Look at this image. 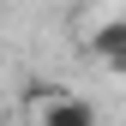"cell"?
Masks as SVG:
<instances>
[{"mask_svg":"<svg viewBox=\"0 0 126 126\" xmlns=\"http://www.w3.org/2000/svg\"><path fill=\"white\" fill-rule=\"evenodd\" d=\"M24 120L30 126H96V108L66 84H30L24 90Z\"/></svg>","mask_w":126,"mask_h":126,"instance_id":"6da1fadb","label":"cell"},{"mask_svg":"<svg viewBox=\"0 0 126 126\" xmlns=\"http://www.w3.org/2000/svg\"><path fill=\"white\" fill-rule=\"evenodd\" d=\"M90 54H96L102 66H114V72H126V24H120V18H108V24H96V30H90Z\"/></svg>","mask_w":126,"mask_h":126,"instance_id":"7a4b0ae2","label":"cell"}]
</instances>
